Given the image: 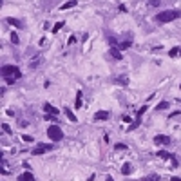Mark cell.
<instances>
[{
    "label": "cell",
    "instance_id": "cell-1",
    "mask_svg": "<svg viewBox=\"0 0 181 181\" xmlns=\"http://www.w3.org/2000/svg\"><path fill=\"white\" fill-rule=\"evenodd\" d=\"M179 16H181L179 11H161V13L156 15V22L158 24H168V22H174Z\"/></svg>",
    "mask_w": 181,
    "mask_h": 181
},
{
    "label": "cell",
    "instance_id": "cell-2",
    "mask_svg": "<svg viewBox=\"0 0 181 181\" xmlns=\"http://www.w3.org/2000/svg\"><path fill=\"white\" fill-rule=\"evenodd\" d=\"M0 74H2V78H15L18 80L20 76H22V72H20V69L16 65H4L2 69H0Z\"/></svg>",
    "mask_w": 181,
    "mask_h": 181
},
{
    "label": "cell",
    "instance_id": "cell-3",
    "mask_svg": "<svg viewBox=\"0 0 181 181\" xmlns=\"http://www.w3.org/2000/svg\"><path fill=\"white\" fill-rule=\"evenodd\" d=\"M47 136L51 138L53 141H62L63 140V131L60 129L58 125H51L49 129H47Z\"/></svg>",
    "mask_w": 181,
    "mask_h": 181
},
{
    "label": "cell",
    "instance_id": "cell-4",
    "mask_svg": "<svg viewBox=\"0 0 181 181\" xmlns=\"http://www.w3.org/2000/svg\"><path fill=\"white\" fill-rule=\"evenodd\" d=\"M55 148V145H49V143H40V145H36L35 148H33V156H42V154H45V152H49V150H53Z\"/></svg>",
    "mask_w": 181,
    "mask_h": 181
},
{
    "label": "cell",
    "instance_id": "cell-5",
    "mask_svg": "<svg viewBox=\"0 0 181 181\" xmlns=\"http://www.w3.org/2000/svg\"><path fill=\"white\" fill-rule=\"evenodd\" d=\"M154 143H156V145H170V138L165 136V134H158V136L154 138Z\"/></svg>",
    "mask_w": 181,
    "mask_h": 181
},
{
    "label": "cell",
    "instance_id": "cell-6",
    "mask_svg": "<svg viewBox=\"0 0 181 181\" xmlns=\"http://www.w3.org/2000/svg\"><path fill=\"white\" fill-rule=\"evenodd\" d=\"M44 112H45V114H51V116H58V114H60V111L55 109L51 103H44Z\"/></svg>",
    "mask_w": 181,
    "mask_h": 181
},
{
    "label": "cell",
    "instance_id": "cell-7",
    "mask_svg": "<svg viewBox=\"0 0 181 181\" xmlns=\"http://www.w3.org/2000/svg\"><path fill=\"white\" fill-rule=\"evenodd\" d=\"M16 181H35V176L31 172H24V174H20L16 177Z\"/></svg>",
    "mask_w": 181,
    "mask_h": 181
},
{
    "label": "cell",
    "instance_id": "cell-8",
    "mask_svg": "<svg viewBox=\"0 0 181 181\" xmlns=\"http://www.w3.org/2000/svg\"><path fill=\"white\" fill-rule=\"evenodd\" d=\"M109 118V112L107 111H98L96 114H94V120L96 121H100V120H107Z\"/></svg>",
    "mask_w": 181,
    "mask_h": 181
},
{
    "label": "cell",
    "instance_id": "cell-9",
    "mask_svg": "<svg viewBox=\"0 0 181 181\" xmlns=\"http://www.w3.org/2000/svg\"><path fill=\"white\" fill-rule=\"evenodd\" d=\"M158 154V158H163V159H170V161H172V159H174V156L172 154H168L167 150H159V152H156Z\"/></svg>",
    "mask_w": 181,
    "mask_h": 181
},
{
    "label": "cell",
    "instance_id": "cell-10",
    "mask_svg": "<svg viewBox=\"0 0 181 181\" xmlns=\"http://www.w3.org/2000/svg\"><path fill=\"white\" fill-rule=\"evenodd\" d=\"M131 172H132V165H131V163H125V165L121 167V174H123V176H129Z\"/></svg>",
    "mask_w": 181,
    "mask_h": 181
},
{
    "label": "cell",
    "instance_id": "cell-11",
    "mask_svg": "<svg viewBox=\"0 0 181 181\" xmlns=\"http://www.w3.org/2000/svg\"><path fill=\"white\" fill-rule=\"evenodd\" d=\"M6 22L7 24H11V26H15V27H22V22H20V20H16V18H6Z\"/></svg>",
    "mask_w": 181,
    "mask_h": 181
},
{
    "label": "cell",
    "instance_id": "cell-12",
    "mask_svg": "<svg viewBox=\"0 0 181 181\" xmlns=\"http://www.w3.org/2000/svg\"><path fill=\"white\" fill-rule=\"evenodd\" d=\"M74 6H76V0H69V2H65L60 9H62V11H65V9H71V7H74Z\"/></svg>",
    "mask_w": 181,
    "mask_h": 181
},
{
    "label": "cell",
    "instance_id": "cell-13",
    "mask_svg": "<svg viewBox=\"0 0 181 181\" xmlns=\"http://www.w3.org/2000/svg\"><path fill=\"white\" fill-rule=\"evenodd\" d=\"M168 107H170L168 102H159V103L156 105V111H165V109H168Z\"/></svg>",
    "mask_w": 181,
    "mask_h": 181
},
{
    "label": "cell",
    "instance_id": "cell-14",
    "mask_svg": "<svg viewBox=\"0 0 181 181\" xmlns=\"http://www.w3.org/2000/svg\"><path fill=\"white\" fill-rule=\"evenodd\" d=\"M141 181H159V174H148V176H145Z\"/></svg>",
    "mask_w": 181,
    "mask_h": 181
},
{
    "label": "cell",
    "instance_id": "cell-15",
    "mask_svg": "<svg viewBox=\"0 0 181 181\" xmlns=\"http://www.w3.org/2000/svg\"><path fill=\"white\" fill-rule=\"evenodd\" d=\"M65 114H67V118H69V120H71L72 123H76V121H78V118H76V116H74V112H72L71 109H65Z\"/></svg>",
    "mask_w": 181,
    "mask_h": 181
},
{
    "label": "cell",
    "instance_id": "cell-16",
    "mask_svg": "<svg viewBox=\"0 0 181 181\" xmlns=\"http://www.w3.org/2000/svg\"><path fill=\"white\" fill-rule=\"evenodd\" d=\"M118 51H120L118 47H112V49H111V55H112L116 60H121V53H118Z\"/></svg>",
    "mask_w": 181,
    "mask_h": 181
},
{
    "label": "cell",
    "instance_id": "cell-17",
    "mask_svg": "<svg viewBox=\"0 0 181 181\" xmlns=\"http://www.w3.org/2000/svg\"><path fill=\"white\" fill-rule=\"evenodd\" d=\"M114 82H116V83H120V85H127V83H129V82H127V76H125V74L118 76V78H116Z\"/></svg>",
    "mask_w": 181,
    "mask_h": 181
},
{
    "label": "cell",
    "instance_id": "cell-18",
    "mask_svg": "<svg viewBox=\"0 0 181 181\" xmlns=\"http://www.w3.org/2000/svg\"><path fill=\"white\" fill-rule=\"evenodd\" d=\"M179 51H181L179 47H172V49L168 51V56H170V58H176V56L179 55Z\"/></svg>",
    "mask_w": 181,
    "mask_h": 181
},
{
    "label": "cell",
    "instance_id": "cell-19",
    "mask_svg": "<svg viewBox=\"0 0 181 181\" xmlns=\"http://www.w3.org/2000/svg\"><path fill=\"white\" fill-rule=\"evenodd\" d=\"M74 107H76V109H80V107H82V92H78V94H76V103H74Z\"/></svg>",
    "mask_w": 181,
    "mask_h": 181
},
{
    "label": "cell",
    "instance_id": "cell-20",
    "mask_svg": "<svg viewBox=\"0 0 181 181\" xmlns=\"http://www.w3.org/2000/svg\"><path fill=\"white\" fill-rule=\"evenodd\" d=\"M63 27V22H58V24H55V26H53V33H58V31Z\"/></svg>",
    "mask_w": 181,
    "mask_h": 181
},
{
    "label": "cell",
    "instance_id": "cell-21",
    "mask_svg": "<svg viewBox=\"0 0 181 181\" xmlns=\"http://www.w3.org/2000/svg\"><path fill=\"white\" fill-rule=\"evenodd\" d=\"M22 140H24L26 143H33L35 138H33V136H29V134H24V136H22Z\"/></svg>",
    "mask_w": 181,
    "mask_h": 181
},
{
    "label": "cell",
    "instance_id": "cell-22",
    "mask_svg": "<svg viewBox=\"0 0 181 181\" xmlns=\"http://www.w3.org/2000/svg\"><path fill=\"white\" fill-rule=\"evenodd\" d=\"M114 148H116V150H127V145H123V143H116Z\"/></svg>",
    "mask_w": 181,
    "mask_h": 181
},
{
    "label": "cell",
    "instance_id": "cell-23",
    "mask_svg": "<svg viewBox=\"0 0 181 181\" xmlns=\"http://www.w3.org/2000/svg\"><path fill=\"white\" fill-rule=\"evenodd\" d=\"M11 42H13L15 45H16L18 42H20V38H18V35H16V33H13V35H11Z\"/></svg>",
    "mask_w": 181,
    "mask_h": 181
},
{
    "label": "cell",
    "instance_id": "cell-24",
    "mask_svg": "<svg viewBox=\"0 0 181 181\" xmlns=\"http://www.w3.org/2000/svg\"><path fill=\"white\" fill-rule=\"evenodd\" d=\"M2 129H4V132H7V134H11V127H9L7 123H2Z\"/></svg>",
    "mask_w": 181,
    "mask_h": 181
},
{
    "label": "cell",
    "instance_id": "cell-25",
    "mask_svg": "<svg viewBox=\"0 0 181 181\" xmlns=\"http://www.w3.org/2000/svg\"><path fill=\"white\" fill-rule=\"evenodd\" d=\"M15 82H16L15 78H6V83H7V85H11V83H15Z\"/></svg>",
    "mask_w": 181,
    "mask_h": 181
},
{
    "label": "cell",
    "instance_id": "cell-26",
    "mask_svg": "<svg viewBox=\"0 0 181 181\" xmlns=\"http://www.w3.org/2000/svg\"><path fill=\"white\" fill-rule=\"evenodd\" d=\"M158 4H159V0H150V2H148V6H152V7L158 6Z\"/></svg>",
    "mask_w": 181,
    "mask_h": 181
},
{
    "label": "cell",
    "instance_id": "cell-27",
    "mask_svg": "<svg viewBox=\"0 0 181 181\" xmlns=\"http://www.w3.org/2000/svg\"><path fill=\"white\" fill-rule=\"evenodd\" d=\"M74 42H76V36H71V38H69V44L72 45V44H74Z\"/></svg>",
    "mask_w": 181,
    "mask_h": 181
},
{
    "label": "cell",
    "instance_id": "cell-28",
    "mask_svg": "<svg viewBox=\"0 0 181 181\" xmlns=\"http://www.w3.org/2000/svg\"><path fill=\"white\" fill-rule=\"evenodd\" d=\"M170 181H181V177H176V176H172V177H170Z\"/></svg>",
    "mask_w": 181,
    "mask_h": 181
},
{
    "label": "cell",
    "instance_id": "cell-29",
    "mask_svg": "<svg viewBox=\"0 0 181 181\" xmlns=\"http://www.w3.org/2000/svg\"><path fill=\"white\" fill-rule=\"evenodd\" d=\"M87 181H94V174H91V176H89V179H87Z\"/></svg>",
    "mask_w": 181,
    "mask_h": 181
},
{
    "label": "cell",
    "instance_id": "cell-30",
    "mask_svg": "<svg viewBox=\"0 0 181 181\" xmlns=\"http://www.w3.org/2000/svg\"><path fill=\"white\" fill-rule=\"evenodd\" d=\"M105 181H114V179H112L111 176H107V177H105Z\"/></svg>",
    "mask_w": 181,
    "mask_h": 181
},
{
    "label": "cell",
    "instance_id": "cell-31",
    "mask_svg": "<svg viewBox=\"0 0 181 181\" xmlns=\"http://www.w3.org/2000/svg\"><path fill=\"white\" fill-rule=\"evenodd\" d=\"M179 56H181V51H179Z\"/></svg>",
    "mask_w": 181,
    "mask_h": 181
},
{
    "label": "cell",
    "instance_id": "cell-32",
    "mask_svg": "<svg viewBox=\"0 0 181 181\" xmlns=\"http://www.w3.org/2000/svg\"><path fill=\"white\" fill-rule=\"evenodd\" d=\"M179 89H181V83H179Z\"/></svg>",
    "mask_w": 181,
    "mask_h": 181
}]
</instances>
